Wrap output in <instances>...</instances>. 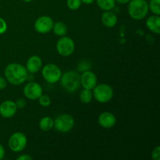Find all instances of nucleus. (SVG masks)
<instances>
[{"mask_svg": "<svg viewBox=\"0 0 160 160\" xmlns=\"http://www.w3.org/2000/svg\"><path fill=\"white\" fill-rule=\"evenodd\" d=\"M6 79L12 85H20L26 81L28 70L26 67L19 63H9L5 68Z\"/></svg>", "mask_w": 160, "mask_h": 160, "instance_id": "1", "label": "nucleus"}, {"mask_svg": "<svg viewBox=\"0 0 160 160\" xmlns=\"http://www.w3.org/2000/svg\"><path fill=\"white\" fill-rule=\"evenodd\" d=\"M128 3V13L132 19L140 20L148 15L149 9L146 0H131Z\"/></svg>", "mask_w": 160, "mask_h": 160, "instance_id": "2", "label": "nucleus"}, {"mask_svg": "<svg viewBox=\"0 0 160 160\" xmlns=\"http://www.w3.org/2000/svg\"><path fill=\"white\" fill-rule=\"evenodd\" d=\"M59 81L62 87L70 93H73L78 91L81 85L80 74L78 72L73 70H69L61 75Z\"/></svg>", "mask_w": 160, "mask_h": 160, "instance_id": "3", "label": "nucleus"}, {"mask_svg": "<svg viewBox=\"0 0 160 160\" xmlns=\"http://www.w3.org/2000/svg\"><path fill=\"white\" fill-rule=\"evenodd\" d=\"M92 90L93 97L97 102L100 103L108 102L113 96V90L107 84H97Z\"/></svg>", "mask_w": 160, "mask_h": 160, "instance_id": "4", "label": "nucleus"}, {"mask_svg": "<svg viewBox=\"0 0 160 160\" xmlns=\"http://www.w3.org/2000/svg\"><path fill=\"white\" fill-rule=\"evenodd\" d=\"M42 74L45 81L49 84H56L59 81L62 71L57 65L49 63L42 67Z\"/></svg>", "mask_w": 160, "mask_h": 160, "instance_id": "5", "label": "nucleus"}, {"mask_svg": "<svg viewBox=\"0 0 160 160\" xmlns=\"http://www.w3.org/2000/svg\"><path fill=\"white\" fill-rule=\"evenodd\" d=\"M56 130L61 133H67L71 131L74 127V120L69 114L63 113L56 117L54 120Z\"/></svg>", "mask_w": 160, "mask_h": 160, "instance_id": "6", "label": "nucleus"}, {"mask_svg": "<svg viewBox=\"0 0 160 160\" xmlns=\"http://www.w3.org/2000/svg\"><path fill=\"white\" fill-rule=\"evenodd\" d=\"M28 138L22 132H15L9 137L8 145L11 151L14 152H22L27 146Z\"/></svg>", "mask_w": 160, "mask_h": 160, "instance_id": "7", "label": "nucleus"}, {"mask_svg": "<svg viewBox=\"0 0 160 160\" xmlns=\"http://www.w3.org/2000/svg\"><path fill=\"white\" fill-rule=\"evenodd\" d=\"M75 49V44L70 38L62 36L56 44V50L62 56H70L73 53Z\"/></svg>", "mask_w": 160, "mask_h": 160, "instance_id": "8", "label": "nucleus"}, {"mask_svg": "<svg viewBox=\"0 0 160 160\" xmlns=\"http://www.w3.org/2000/svg\"><path fill=\"white\" fill-rule=\"evenodd\" d=\"M42 88L38 83L30 81L23 88V95L30 100H37L42 95Z\"/></svg>", "mask_w": 160, "mask_h": 160, "instance_id": "9", "label": "nucleus"}, {"mask_svg": "<svg viewBox=\"0 0 160 160\" xmlns=\"http://www.w3.org/2000/svg\"><path fill=\"white\" fill-rule=\"evenodd\" d=\"M53 24L54 22L51 17L48 16H42L36 20L34 27L37 32L40 34H46L52 31Z\"/></svg>", "mask_w": 160, "mask_h": 160, "instance_id": "10", "label": "nucleus"}, {"mask_svg": "<svg viewBox=\"0 0 160 160\" xmlns=\"http://www.w3.org/2000/svg\"><path fill=\"white\" fill-rule=\"evenodd\" d=\"M81 85L84 88L92 90L97 85V77L93 72L86 70L80 76Z\"/></svg>", "mask_w": 160, "mask_h": 160, "instance_id": "11", "label": "nucleus"}, {"mask_svg": "<svg viewBox=\"0 0 160 160\" xmlns=\"http://www.w3.org/2000/svg\"><path fill=\"white\" fill-rule=\"evenodd\" d=\"M17 109L15 102L6 100L0 104V115L3 118H11L16 114Z\"/></svg>", "mask_w": 160, "mask_h": 160, "instance_id": "12", "label": "nucleus"}, {"mask_svg": "<svg viewBox=\"0 0 160 160\" xmlns=\"http://www.w3.org/2000/svg\"><path fill=\"white\" fill-rule=\"evenodd\" d=\"M98 123L100 126L106 129L112 128L117 123V118L109 112H103L98 117Z\"/></svg>", "mask_w": 160, "mask_h": 160, "instance_id": "13", "label": "nucleus"}, {"mask_svg": "<svg viewBox=\"0 0 160 160\" xmlns=\"http://www.w3.org/2000/svg\"><path fill=\"white\" fill-rule=\"evenodd\" d=\"M42 61L39 56H32L28 59L26 63V69L28 73H36L42 69Z\"/></svg>", "mask_w": 160, "mask_h": 160, "instance_id": "14", "label": "nucleus"}, {"mask_svg": "<svg viewBox=\"0 0 160 160\" xmlns=\"http://www.w3.org/2000/svg\"><path fill=\"white\" fill-rule=\"evenodd\" d=\"M102 23L107 28H113L117 23V17L114 12L109 11H104L102 14Z\"/></svg>", "mask_w": 160, "mask_h": 160, "instance_id": "15", "label": "nucleus"}, {"mask_svg": "<svg viewBox=\"0 0 160 160\" xmlns=\"http://www.w3.org/2000/svg\"><path fill=\"white\" fill-rule=\"evenodd\" d=\"M146 27L150 31L156 34H160V17L155 15L148 17L146 20Z\"/></svg>", "mask_w": 160, "mask_h": 160, "instance_id": "16", "label": "nucleus"}, {"mask_svg": "<svg viewBox=\"0 0 160 160\" xmlns=\"http://www.w3.org/2000/svg\"><path fill=\"white\" fill-rule=\"evenodd\" d=\"M54 127V120L50 117H44L39 121V128L43 131H48Z\"/></svg>", "mask_w": 160, "mask_h": 160, "instance_id": "17", "label": "nucleus"}, {"mask_svg": "<svg viewBox=\"0 0 160 160\" xmlns=\"http://www.w3.org/2000/svg\"><path fill=\"white\" fill-rule=\"evenodd\" d=\"M52 30L56 35L59 36V37L65 36L67 32V26L62 22H56V23H55L53 24L52 29Z\"/></svg>", "mask_w": 160, "mask_h": 160, "instance_id": "18", "label": "nucleus"}, {"mask_svg": "<svg viewBox=\"0 0 160 160\" xmlns=\"http://www.w3.org/2000/svg\"><path fill=\"white\" fill-rule=\"evenodd\" d=\"M98 7L104 11L112 10L116 5L115 0H95Z\"/></svg>", "mask_w": 160, "mask_h": 160, "instance_id": "19", "label": "nucleus"}, {"mask_svg": "<svg viewBox=\"0 0 160 160\" xmlns=\"http://www.w3.org/2000/svg\"><path fill=\"white\" fill-rule=\"evenodd\" d=\"M93 95H92V90L84 88L80 93V100L84 104H88L92 102Z\"/></svg>", "mask_w": 160, "mask_h": 160, "instance_id": "20", "label": "nucleus"}, {"mask_svg": "<svg viewBox=\"0 0 160 160\" xmlns=\"http://www.w3.org/2000/svg\"><path fill=\"white\" fill-rule=\"evenodd\" d=\"M148 9L155 15H160V0H149Z\"/></svg>", "mask_w": 160, "mask_h": 160, "instance_id": "21", "label": "nucleus"}, {"mask_svg": "<svg viewBox=\"0 0 160 160\" xmlns=\"http://www.w3.org/2000/svg\"><path fill=\"white\" fill-rule=\"evenodd\" d=\"M81 0H67V5L71 10H77L81 6Z\"/></svg>", "mask_w": 160, "mask_h": 160, "instance_id": "22", "label": "nucleus"}, {"mask_svg": "<svg viewBox=\"0 0 160 160\" xmlns=\"http://www.w3.org/2000/svg\"><path fill=\"white\" fill-rule=\"evenodd\" d=\"M39 104L43 107H48L51 104V99H50L49 96L46 95H42L38 98Z\"/></svg>", "mask_w": 160, "mask_h": 160, "instance_id": "23", "label": "nucleus"}, {"mask_svg": "<svg viewBox=\"0 0 160 160\" xmlns=\"http://www.w3.org/2000/svg\"><path fill=\"white\" fill-rule=\"evenodd\" d=\"M91 68V64L88 61L83 60L81 62H79L78 66V70L79 72H84L86 70H89Z\"/></svg>", "mask_w": 160, "mask_h": 160, "instance_id": "24", "label": "nucleus"}, {"mask_svg": "<svg viewBox=\"0 0 160 160\" xmlns=\"http://www.w3.org/2000/svg\"><path fill=\"white\" fill-rule=\"evenodd\" d=\"M152 159L153 160H159L160 159V147L157 146L153 149L152 152Z\"/></svg>", "mask_w": 160, "mask_h": 160, "instance_id": "25", "label": "nucleus"}, {"mask_svg": "<svg viewBox=\"0 0 160 160\" xmlns=\"http://www.w3.org/2000/svg\"><path fill=\"white\" fill-rule=\"evenodd\" d=\"M7 30V24L4 19L0 17V34H4Z\"/></svg>", "mask_w": 160, "mask_h": 160, "instance_id": "26", "label": "nucleus"}, {"mask_svg": "<svg viewBox=\"0 0 160 160\" xmlns=\"http://www.w3.org/2000/svg\"><path fill=\"white\" fill-rule=\"evenodd\" d=\"M15 104L17 106V109H23L26 106V101L23 98H18L17 101L15 102Z\"/></svg>", "mask_w": 160, "mask_h": 160, "instance_id": "27", "label": "nucleus"}, {"mask_svg": "<svg viewBox=\"0 0 160 160\" xmlns=\"http://www.w3.org/2000/svg\"><path fill=\"white\" fill-rule=\"evenodd\" d=\"M6 85H7L6 80L2 78V77H0V90H2V89L6 88Z\"/></svg>", "mask_w": 160, "mask_h": 160, "instance_id": "28", "label": "nucleus"}, {"mask_svg": "<svg viewBox=\"0 0 160 160\" xmlns=\"http://www.w3.org/2000/svg\"><path fill=\"white\" fill-rule=\"evenodd\" d=\"M17 160H32L33 158L31 156H30L29 155H22V156H20L19 157L17 158Z\"/></svg>", "mask_w": 160, "mask_h": 160, "instance_id": "29", "label": "nucleus"}, {"mask_svg": "<svg viewBox=\"0 0 160 160\" xmlns=\"http://www.w3.org/2000/svg\"><path fill=\"white\" fill-rule=\"evenodd\" d=\"M5 156V149L4 147L0 144V160H2Z\"/></svg>", "mask_w": 160, "mask_h": 160, "instance_id": "30", "label": "nucleus"}, {"mask_svg": "<svg viewBox=\"0 0 160 160\" xmlns=\"http://www.w3.org/2000/svg\"><path fill=\"white\" fill-rule=\"evenodd\" d=\"M95 0H81V2L84 3L86 5H90L92 3H93Z\"/></svg>", "mask_w": 160, "mask_h": 160, "instance_id": "31", "label": "nucleus"}, {"mask_svg": "<svg viewBox=\"0 0 160 160\" xmlns=\"http://www.w3.org/2000/svg\"><path fill=\"white\" fill-rule=\"evenodd\" d=\"M117 2L120 3V4H127V3L129 2L131 0H115Z\"/></svg>", "mask_w": 160, "mask_h": 160, "instance_id": "32", "label": "nucleus"}, {"mask_svg": "<svg viewBox=\"0 0 160 160\" xmlns=\"http://www.w3.org/2000/svg\"><path fill=\"white\" fill-rule=\"evenodd\" d=\"M23 2H31L32 0H22Z\"/></svg>", "mask_w": 160, "mask_h": 160, "instance_id": "33", "label": "nucleus"}]
</instances>
